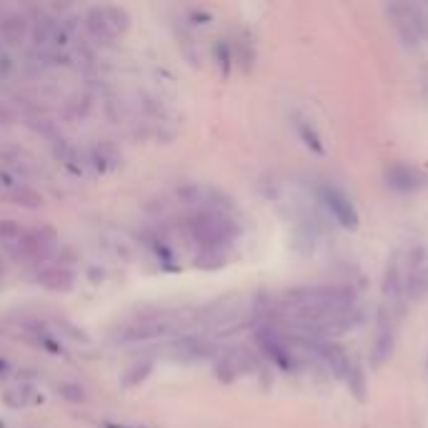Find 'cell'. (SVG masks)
Returning a JSON list of instances; mask_svg holds the SVG:
<instances>
[{"instance_id":"cell-1","label":"cell","mask_w":428,"mask_h":428,"mask_svg":"<svg viewBox=\"0 0 428 428\" xmlns=\"http://www.w3.org/2000/svg\"><path fill=\"white\" fill-rule=\"evenodd\" d=\"M278 306L310 341H331L348 331L358 318L356 293L348 286L326 283L290 288Z\"/></svg>"},{"instance_id":"cell-2","label":"cell","mask_w":428,"mask_h":428,"mask_svg":"<svg viewBox=\"0 0 428 428\" xmlns=\"http://www.w3.org/2000/svg\"><path fill=\"white\" fill-rule=\"evenodd\" d=\"M409 283H406V250H396L383 276V306L381 313L398 323L409 310Z\"/></svg>"},{"instance_id":"cell-3","label":"cell","mask_w":428,"mask_h":428,"mask_svg":"<svg viewBox=\"0 0 428 428\" xmlns=\"http://www.w3.org/2000/svg\"><path fill=\"white\" fill-rule=\"evenodd\" d=\"M386 15L406 46L416 48L428 40V15L423 13V8L413 3H391L386 6Z\"/></svg>"},{"instance_id":"cell-4","label":"cell","mask_w":428,"mask_h":428,"mask_svg":"<svg viewBox=\"0 0 428 428\" xmlns=\"http://www.w3.org/2000/svg\"><path fill=\"white\" fill-rule=\"evenodd\" d=\"M191 233L198 243H201V250H216V253H221L225 245H231L233 236H236V228L221 213L205 211V213H198L191 221Z\"/></svg>"},{"instance_id":"cell-5","label":"cell","mask_w":428,"mask_h":428,"mask_svg":"<svg viewBox=\"0 0 428 428\" xmlns=\"http://www.w3.org/2000/svg\"><path fill=\"white\" fill-rule=\"evenodd\" d=\"M256 341H258V346H261V351H263L266 356L276 363V366H281V369H290V366H293V356H290L288 343H286V338L278 333L276 326L270 323V318H261V323L256 326Z\"/></svg>"},{"instance_id":"cell-6","label":"cell","mask_w":428,"mask_h":428,"mask_svg":"<svg viewBox=\"0 0 428 428\" xmlns=\"http://www.w3.org/2000/svg\"><path fill=\"white\" fill-rule=\"evenodd\" d=\"M406 283H409V301H421L428 293V250L421 245L406 250Z\"/></svg>"},{"instance_id":"cell-7","label":"cell","mask_w":428,"mask_h":428,"mask_svg":"<svg viewBox=\"0 0 428 428\" xmlns=\"http://www.w3.org/2000/svg\"><path fill=\"white\" fill-rule=\"evenodd\" d=\"M18 243H20V253L26 258H30V261H46L58 248V233L50 225H40V228L23 233Z\"/></svg>"},{"instance_id":"cell-8","label":"cell","mask_w":428,"mask_h":428,"mask_svg":"<svg viewBox=\"0 0 428 428\" xmlns=\"http://www.w3.org/2000/svg\"><path fill=\"white\" fill-rule=\"evenodd\" d=\"M321 198H323V205L328 208L331 216L338 221V225H343L346 231H356L361 218H358V211H356V205H353V201H351L346 193L333 188V185H326V188L321 191Z\"/></svg>"},{"instance_id":"cell-9","label":"cell","mask_w":428,"mask_h":428,"mask_svg":"<svg viewBox=\"0 0 428 428\" xmlns=\"http://www.w3.org/2000/svg\"><path fill=\"white\" fill-rule=\"evenodd\" d=\"M386 183L398 193H416L423 191L428 185V176L418 171V168H413V165L396 163L386 171Z\"/></svg>"},{"instance_id":"cell-10","label":"cell","mask_w":428,"mask_h":428,"mask_svg":"<svg viewBox=\"0 0 428 428\" xmlns=\"http://www.w3.org/2000/svg\"><path fill=\"white\" fill-rule=\"evenodd\" d=\"M396 326L398 323L391 321L386 313L378 316V328H375V341H373V348H371V358H373V366L375 369H381L386 363L391 361L393 356V346H396Z\"/></svg>"},{"instance_id":"cell-11","label":"cell","mask_w":428,"mask_h":428,"mask_svg":"<svg viewBox=\"0 0 428 428\" xmlns=\"http://www.w3.org/2000/svg\"><path fill=\"white\" fill-rule=\"evenodd\" d=\"M171 321L165 318H140V321H131L128 326H123L118 333L120 343H136V341H148V338H158L163 333H168Z\"/></svg>"},{"instance_id":"cell-12","label":"cell","mask_w":428,"mask_h":428,"mask_svg":"<svg viewBox=\"0 0 428 428\" xmlns=\"http://www.w3.org/2000/svg\"><path fill=\"white\" fill-rule=\"evenodd\" d=\"M38 283L53 293H68L75 283V276L63 266H48L38 273Z\"/></svg>"},{"instance_id":"cell-13","label":"cell","mask_w":428,"mask_h":428,"mask_svg":"<svg viewBox=\"0 0 428 428\" xmlns=\"http://www.w3.org/2000/svg\"><path fill=\"white\" fill-rule=\"evenodd\" d=\"M86 28L91 30L93 38H98V40L118 38V33H115V28H113L111 18H108V13H106V6H95V8L88 10L86 13Z\"/></svg>"},{"instance_id":"cell-14","label":"cell","mask_w":428,"mask_h":428,"mask_svg":"<svg viewBox=\"0 0 428 428\" xmlns=\"http://www.w3.org/2000/svg\"><path fill=\"white\" fill-rule=\"evenodd\" d=\"M30 30V26H28L26 15L20 13H6L3 18H0V33H3V38L8 40V43H18V40H23V35Z\"/></svg>"},{"instance_id":"cell-15","label":"cell","mask_w":428,"mask_h":428,"mask_svg":"<svg viewBox=\"0 0 428 428\" xmlns=\"http://www.w3.org/2000/svg\"><path fill=\"white\" fill-rule=\"evenodd\" d=\"M8 201L20 205V208H28V211H35V208L43 205V196L30 185H15L13 191L8 193Z\"/></svg>"},{"instance_id":"cell-16","label":"cell","mask_w":428,"mask_h":428,"mask_svg":"<svg viewBox=\"0 0 428 428\" xmlns=\"http://www.w3.org/2000/svg\"><path fill=\"white\" fill-rule=\"evenodd\" d=\"M176 351H178L180 358H203L211 353V346L205 341H201V338H180L178 343H176Z\"/></svg>"},{"instance_id":"cell-17","label":"cell","mask_w":428,"mask_h":428,"mask_svg":"<svg viewBox=\"0 0 428 428\" xmlns=\"http://www.w3.org/2000/svg\"><path fill=\"white\" fill-rule=\"evenodd\" d=\"M30 33H33V40L38 43V46H46V43H53V40H55L58 26H55V23H53L50 18L40 15V18L33 23V28H30Z\"/></svg>"},{"instance_id":"cell-18","label":"cell","mask_w":428,"mask_h":428,"mask_svg":"<svg viewBox=\"0 0 428 428\" xmlns=\"http://www.w3.org/2000/svg\"><path fill=\"white\" fill-rule=\"evenodd\" d=\"M296 128H298V136H301V140H304V143L308 145L310 151H316V153H326V148H323L321 136H318V131H316V128H313V125L308 123V120L298 118V120H296Z\"/></svg>"},{"instance_id":"cell-19","label":"cell","mask_w":428,"mask_h":428,"mask_svg":"<svg viewBox=\"0 0 428 428\" xmlns=\"http://www.w3.org/2000/svg\"><path fill=\"white\" fill-rule=\"evenodd\" d=\"M106 13H108V18H111L113 28H115V33H118V35H123L125 30L131 28V15L125 13L123 8H118V6H106Z\"/></svg>"},{"instance_id":"cell-20","label":"cell","mask_w":428,"mask_h":428,"mask_svg":"<svg viewBox=\"0 0 428 428\" xmlns=\"http://www.w3.org/2000/svg\"><path fill=\"white\" fill-rule=\"evenodd\" d=\"M151 361H143V363H133L131 369L125 371L123 375V386H136V383L145 381V375L151 373Z\"/></svg>"},{"instance_id":"cell-21","label":"cell","mask_w":428,"mask_h":428,"mask_svg":"<svg viewBox=\"0 0 428 428\" xmlns=\"http://www.w3.org/2000/svg\"><path fill=\"white\" fill-rule=\"evenodd\" d=\"M20 236H23V228L15 221L10 218L0 221V241H20Z\"/></svg>"},{"instance_id":"cell-22","label":"cell","mask_w":428,"mask_h":428,"mask_svg":"<svg viewBox=\"0 0 428 428\" xmlns=\"http://www.w3.org/2000/svg\"><path fill=\"white\" fill-rule=\"evenodd\" d=\"M60 396H66L71 403H83L86 401V391L80 389L78 383H66V386H60Z\"/></svg>"},{"instance_id":"cell-23","label":"cell","mask_w":428,"mask_h":428,"mask_svg":"<svg viewBox=\"0 0 428 428\" xmlns=\"http://www.w3.org/2000/svg\"><path fill=\"white\" fill-rule=\"evenodd\" d=\"M6 371H8V361L6 358H0V373H6Z\"/></svg>"},{"instance_id":"cell-24","label":"cell","mask_w":428,"mask_h":428,"mask_svg":"<svg viewBox=\"0 0 428 428\" xmlns=\"http://www.w3.org/2000/svg\"><path fill=\"white\" fill-rule=\"evenodd\" d=\"M106 428H128V426H115V423H106Z\"/></svg>"}]
</instances>
